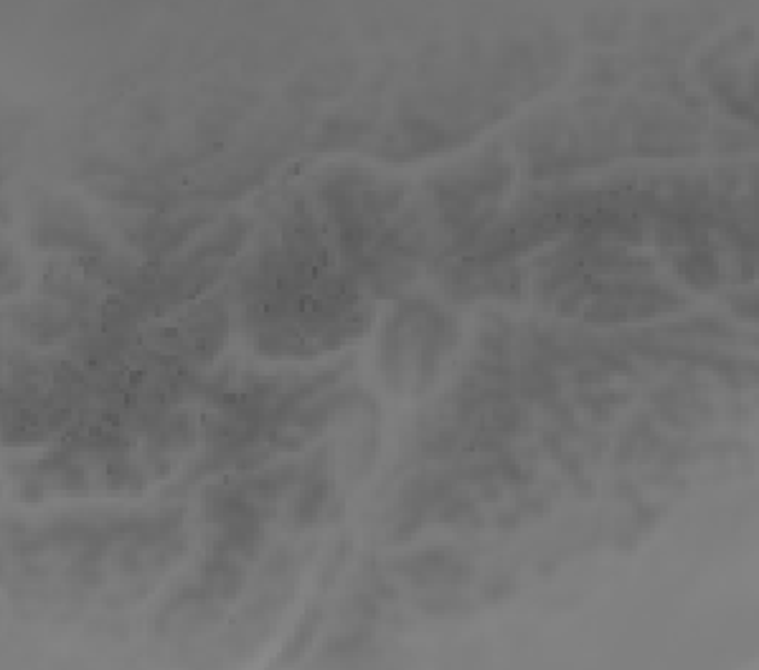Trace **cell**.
<instances>
[{
    "label": "cell",
    "instance_id": "6da1fadb",
    "mask_svg": "<svg viewBox=\"0 0 759 670\" xmlns=\"http://www.w3.org/2000/svg\"><path fill=\"white\" fill-rule=\"evenodd\" d=\"M224 618V605L208 597L201 582L183 584L155 614V633L162 637L196 635Z\"/></svg>",
    "mask_w": 759,
    "mask_h": 670
},
{
    "label": "cell",
    "instance_id": "7a4b0ae2",
    "mask_svg": "<svg viewBox=\"0 0 759 670\" xmlns=\"http://www.w3.org/2000/svg\"><path fill=\"white\" fill-rule=\"evenodd\" d=\"M389 569L420 589L460 587V584H468L472 574H475V566L465 557L455 554L453 549L417 551V554L394 559Z\"/></svg>",
    "mask_w": 759,
    "mask_h": 670
},
{
    "label": "cell",
    "instance_id": "3957f363",
    "mask_svg": "<svg viewBox=\"0 0 759 670\" xmlns=\"http://www.w3.org/2000/svg\"><path fill=\"white\" fill-rule=\"evenodd\" d=\"M280 247L282 252L290 256V260L310 264L315 270H330L333 267V256L330 247L325 244L323 229L315 219V212L310 208L305 201H298L292 204V208L285 214V219L280 224Z\"/></svg>",
    "mask_w": 759,
    "mask_h": 670
},
{
    "label": "cell",
    "instance_id": "277c9868",
    "mask_svg": "<svg viewBox=\"0 0 759 670\" xmlns=\"http://www.w3.org/2000/svg\"><path fill=\"white\" fill-rule=\"evenodd\" d=\"M432 181L439 186H447L457 193H465V196L472 199H483V201H495L503 191L510 189V181H514V168L510 163L501 158H485L478 163H470L455 174H443Z\"/></svg>",
    "mask_w": 759,
    "mask_h": 670
},
{
    "label": "cell",
    "instance_id": "5b68a950",
    "mask_svg": "<svg viewBox=\"0 0 759 670\" xmlns=\"http://www.w3.org/2000/svg\"><path fill=\"white\" fill-rule=\"evenodd\" d=\"M336 495L330 475L323 478H298L296 486L288 490V503H285V528L288 531H308L317 524H323L325 509Z\"/></svg>",
    "mask_w": 759,
    "mask_h": 670
},
{
    "label": "cell",
    "instance_id": "8992f818",
    "mask_svg": "<svg viewBox=\"0 0 759 670\" xmlns=\"http://www.w3.org/2000/svg\"><path fill=\"white\" fill-rule=\"evenodd\" d=\"M653 407L661 419H665L676 430H694L707 422L711 409L703 396L696 392V379L676 381V384L663 386L661 392L653 394Z\"/></svg>",
    "mask_w": 759,
    "mask_h": 670
},
{
    "label": "cell",
    "instance_id": "52a82bcc",
    "mask_svg": "<svg viewBox=\"0 0 759 670\" xmlns=\"http://www.w3.org/2000/svg\"><path fill=\"white\" fill-rule=\"evenodd\" d=\"M267 543V524L260 518H239L229 524L214 526L208 534L206 549L208 554H229L237 559L254 561Z\"/></svg>",
    "mask_w": 759,
    "mask_h": 670
},
{
    "label": "cell",
    "instance_id": "ba28073f",
    "mask_svg": "<svg viewBox=\"0 0 759 670\" xmlns=\"http://www.w3.org/2000/svg\"><path fill=\"white\" fill-rule=\"evenodd\" d=\"M671 267L680 283L691 290L709 292L724 283V262L711 247H694L671 254Z\"/></svg>",
    "mask_w": 759,
    "mask_h": 670
},
{
    "label": "cell",
    "instance_id": "9c48e42d",
    "mask_svg": "<svg viewBox=\"0 0 759 670\" xmlns=\"http://www.w3.org/2000/svg\"><path fill=\"white\" fill-rule=\"evenodd\" d=\"M198 582L216 602L231 605L242 595L246 584V569L237 557L208 554L198 566Z\"/></svg>",
    "mask_w": 759,
    "mask_h": 670
},
{
    "label": "cell",
    "instance_id": "30bf717a",
    "mask_svg": "<svg viewBox=\"0 0 759 670\" xmlns=\"http://www.w3.org/2000/svg\"><path fill=\"white\" fill-rule=\"evenodd\" d=\"M663 447H665V440L663 434L655 430L653 417L635 415L630 422L625 424L623 434H619L615 463L627 465V463H642V459H653L655 455H661Z\"/></svg>",
    "mask_w": 759,
    "mask_h": 670
},
{
    "label": "cell",
    "instance_id": "8fae6325",
    "mask_svg": "<svg viewBox=\"0 0 759 670\" xmlns=\"http://www.w3.org/2000/svg\"><path fill=\"white\" fill-rule=\"evenodd\" d=\"M478 298L518 302L523 298V270L514 260L478 262Z\"/></svg>",
    "mask_w": 759,
    "mask_h": 670
},
{
    "label": "cell",
    "instance_id": "7c38bea8",
    "mask_svg": "<svg viewBox=\"0 0 759 670\" xmlns=\"http://www.w3.org/2000/svg\"><path fill=\"white\" fill-rule=\"evenodd\" d=\"M198 424L189 411H178L162 419V422L148 432V450L150 455H173V452H185L196 445Z\"/></svg>",
    "mask_w": 759,
    "mask_h": 670
},
{
    "label": "cell",
    "instance_id": "4fadbf2b",
    "mask_svg": "<svg viewBox=\"0 0 759 670\" xmlns=\"http://www.w3.org/2000/svg\"><path fill=\"white\" fill-rule=\"evenodd\" d=\"M246 234H250V222L242 219V216H227L193 247L189 256H193V260H229L242 249Z\"/></svg>",
    "mask_w": 759,
    "mask_h": 670
},
{
    "label": "cell",
    "instance_id": "5bb4252c",
    "mask_svg": "<svg viewBox=\"0 0 759 670\" xmlns=\"http://www.w3.org/2000/svg\"><path fill=\"white\" fill-rule=\"evenodd\" d=\"M371 321H374V306H369V302H361V306L348 310L346 315L336 318L321 335V354L338 350L344 348L346 343L361 338V335L369 331Z\"/></svg>",
    "mask_w": 759,
    "mask_h": 670
},
{
    "label": "cell",
    "instance_id": "9a60e30c",
    "mask_svg": "<svg viewBox=\"0 0 759 670\" xmlns=\"http://www.w3.org/2000/svg\"><path fill=\"white\" fill-rule=\"evenodd\" d=\"M514 325L506 318L498 313H491L483 321V328L478 333V348L480 356L485 358V361H495V363H510V356H514Z\"/></svg>",
    "mask_w": 759,
    "mask_h": 670
},
{
    "label": "cell",
    "instance_id": "2e32d148",
    "mask_svg": "<svg viewBox=\"0 0 759 670\" xmlns=\"http://www.w3.org/2000/svg\"><path fill=\"white\" fill-rule=\"evenodd\" d=\"M483 424L514 440L518 434H526L531 430V411L523 402H518V396H510V399L495 402L485 409Z\"/></svg>",
    "mask_w": 759,
    "mask_h": 670
},
{
    "label": "cell",
    "instance_id": "e0dca14e",
    "mask_svg": "<svg viewBox=\"0 0 759 670\" xmlns=\"http://www.w3.org/2000/svg\"><path fill=\"white\" fill-rule=\"evenodd\" d=\"M414 607L424 614H435V618H453V614H470L475 605L470 602L468 595H462L457 587H430L422 589L414 597Z\"/></svg>",
    "mask_w": 759,
    "mask_h": 670
},
{
    "label": "cell",
    "instance_id": "ac0fdd59",
    "mask_svg": "<svg viewBox=\"0 0 759 670\" xmlns=\"http://www.w3.org/2000/svg\"><path fill=\"white\" fill-rule=\"evenodd\" d=\"M575 404L582 407L594 422H612L630 404V394L600 386H585L582 392H577Z\"/></svg>",
    "mask_w": 759,
    "mask_h": 670
},
{
    "label": "cell",
    "instance_id": "d6986e66",
    "mask_svg": "<svg viewBox=\"0 0 759 670\" xmlns=\"http://www.w3.org/2000/svg\"><path fill=\"white\" fill-rule=\"evenodd\" d=\"M239 117H242V107H237V105H216V107H208V110H204L198 115V120H196V130H198V140L204 145H212L216 147L224 140L229 137V132L234 130V124L239 122Z\"/></svg>",
    "mask_w": 759,
    "mask_h": 670
},
{
    "label": "cell",
    "instance_id": "ffe728a7",
    "mask_svg": "<svg viewBox=\"0 0 759 670\" xmlns=\"http://www.w3.org/2000/svg\"><path fill=\"white\" fill-rule=\"evenodd\" d=\"M371 128L369 120L353 115H336L330 120H325L323 130L317 132V147H351L361 143V137L366 135Z\"/></svg>",
    "mask_w": 759,
    "mask_h": 670
},
{
    "label": "cell",
    "instance_id": "44dd1931",
    "mask_svg": "<svg viewBox=\"0 0 759 670\" xmlns=\"http://www.w3.org/2000/svg\"><path fill=\"white\" fill-rule=\"evenodd\" d=\"M661 333L676 335V338H734L737 335L732 323L716 315H694L684 323L663 325Z\"/></svg>",
    "mask_w": 759,
    "mask_h": 670
},
{
    "label": "cell",
    "instance_id": "7402d4cb",
    "mask_svg": "<svg viewBox=\"0 0 759 670\" xmlns=\"http://www.w3.org/2000/svg\"><path fill=\"white\" fill-rule=\"evenodd\" d=\"M371 637L374 635H371L369 627L356 625L340 637H333V641H328L323 656L330 658V660H356V658H361L363 653H366V648L371 645Z\"/></svg>",
    "mask_w": 759,
    "mask_h": 670
},
{
    "label": "cell",
    "instance_id": "603a6c76",
    "mask_svg": "<svg viewBox=\"0 0 759 670\" xmlns=\"http://www.w3.org/2000/svg\"><path fill=\"white\" fill-rule=\"evenodd\" d=\"M321 620H323V610L321 607H310L305 612V618L300 620V625L296 627V633H292L288 648L282 653V660H292L298 656H303L308 650V645L315 641L317 630H321Z\"/></svg>",
    "mask_w": 759,
    "mask_h": 670
},
{
    "label": "cell",
    "instance_id": "cb8c5ba5",
    "mask_svg": "<svg viewBox=\"0 0 759 670\" xmlns=\"http://www.w3.org/2000/svg\"><path fill=\"white\" fill-rule=\"evenodd\" d=\"M67 576H69V579H72V582L80 584V587H84V589L99 587V584L105 582L103 561L76 557V559L72 561V566L67 569Z\"/></svg>",
    "mask_w": 759,
    "mask_h": 670
},
{
    "label": "cell",
    "instance_id": "d4e9b609",
    "mask_svg": "<svg viewBox=\"0 0 759 670\" xmlns=\"http://www.w3.org/2000/svg\"><path fill=\"white\" fill-rule=\"evenodd\" d=\"M711 147H714L719 155H737V153H745L747 147H755V135H747L745 130L722 128L714 132Z\"/></svg>",
    "mask_w": 759,
    "mask_h": 670
},
{
    "label": "cell",
    "instance_id": "484cf974",
    "mask_svg": "<svg viewBox=\"0 0 759 670\" xmlns=\"http://www.w3.org/2000/svg\"><path fill=\"white\" fill-rule=\"evenodd\" d=\"M730 308L734 315L745 318V321H757V292L742 290L737 295H730Z\"/></svg>",
    "mask_w": 759,
    "mask_h": 670
},
{
    "label": "cell",
    "instance_id": "4316f807",
    "mask_svg": "<svg viewBox=\"0 0 759 670\" xmlns=\"http://www.w3.org/2000/svg\"><path fill=\"white\" fill-rule=\"evenodd\" d=\"M292 561H296V557H292L290 549H277L275 554L265 561V566H262V574L280 579V576H285V574L290 572Z\"/></svg>",
    "mask_w": 759,
    "mask_h": 670
},
{
    "label": "cell",
    "instance_id": "83f0119b",
    "mask_svg": "<svg viewBox=\"0 0 759 670\" xmlns=\"http://www.w3.org/2000/svg\"><path fill=\"white\" fill-rule=\"evenodd\" d=\"M82 176H118V170L120 166L118 163H112V160H107V158H89V160H84L82 166Z\"/></svg>",
    "mask_w": 759,
    "mask_h": 670
},
{
    "label": "cell",
    "instance_id": "f1b7e54d",
    "mask_svg": "<svg viewBox=\"0 0 759 670\" xmlns=\"http://www.w3.org/2000/svg\"><path fill=\"white\" fill-rule=\"evenodd\" d=\"M514 591H516V584H514V579H508V576H506V579L487 582L485 589H483V595H485L487 602H501V599L510 597V595H514Z\"/></svg>",
    "mask_w": 759,
    "mask_h": 670
}]
</instances>
